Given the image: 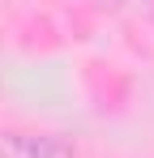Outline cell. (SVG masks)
<instances>
[{"instance_id":"1","label":"cell","mask_w":154,"mask_h":158,"mask_svg":"<svg viewBox=\"0 0 154 158\" xmlns=\"http://www.w3.org/2000/svg\"><path fill=\"white\" fill-rule=\"evenodd\" d=\"M0 158H73V150L47 132H4Z\"/></svg>"}]
</instances>
